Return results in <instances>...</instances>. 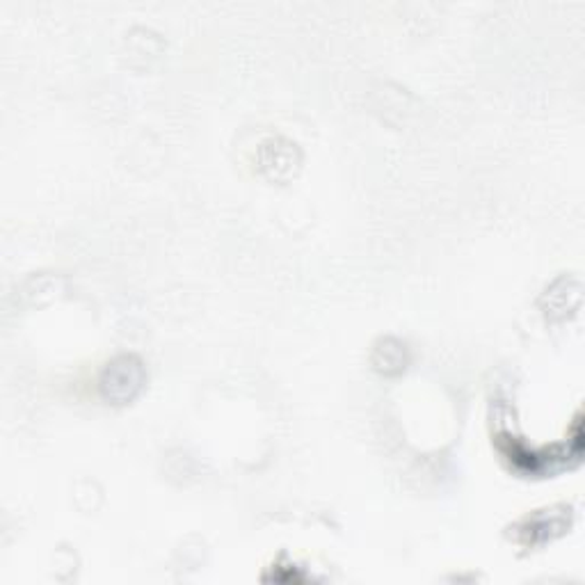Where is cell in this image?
Listing matches in <instances>:
<instances>
[{
	"instance_id": "1",
	"label": "cell",
	"mask_w": 585,
	"mask_h": 585,
	"mask_svg": "<svg viewBox=\"0 0 585 585\" xmlns=\"http://www.w3.org/2000/svg\"><path fill=\"white\" fill-rule=\"evenodd\" d=\"M140 386H142V364L131 355L115 359L105 368L103 380H101L105 398L117 400V403L131 400L138 394Z\"/></svg>"
}]
</instances>
